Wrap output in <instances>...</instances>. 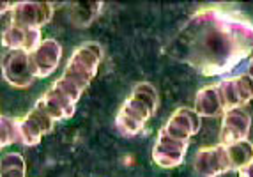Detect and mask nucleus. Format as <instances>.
<instances>
[{
    "label": "nucleus",
    "instance_id": "obj_1",
    "mask_svg": "<svg viewBox=\"0 0 253 177\" xmlns=\"http://www.w3.org/2000/svg\"><path fill=\"white\" fill-rule=\"evenodd\" d=\"M173 53L206 76H223L253 55V23L239 11L209 5L181 29Z\"/></svg>",
    "mask_w": 253,
    "mask_h": 177
},
{
    "label": "nucleus",
    "instance_id": "obj_2",
    "mask_svg": "<svg viewBox=\"0 0 253 177\" xmlns=\"http://www.w3.org/2000/svg\"><path fill=\"white\" fill-rule=\"evenodd\" d=\"M103 60V48L94 41L84 43L80 46H76L73 55L69 57L68 66L64 69V78L71 80L80 88H87L96 76L99 64Z\"/></svg>",
    "mask_w": 253,
    "mask_h": 177
},
{
    "label": "nucleus",
    "instance_id": "obj_3",
    "mask_svg": "<svg viewBox=\"0 0 253 177\" xmlns=\"http://www.w3.org/2000/svg\"><path fill=\"white\" fill-rule=\"evenodd\" d=\"M55 5L51 2H34V0H27V2H14L11 7V23L25 29H39L42 25L50 23L53 18Z\"/></svg>",
    "mask_w": 253,
    "mask_h": 177
},
{
    "label": "nucleus",
    "instance_id": "obj_4",
    "mask_svg": "<svg viewBox=\"0 0 253 177\" xmlns=\"http://www.w3.org/2000/svg\"><path fill=\"white\" fill-rule=\"evenodd\" d=\"M193 169L200 177H219L232 170L227 147L223 143H216L211 147H202L193 158Z\"/></svg>",
    "mask_w": 253,
    "mask_h": 177
},
{
    "label": "nucleus",
    "instance_id": "obj_5",
    "mask_svg": "<svg viewBox=\"0 0 253 177\" xmlns=\"http://www.w3.org/2000/svg\"><path fill=\"white\" fill-rule=\"evenodd\" d=\"M152 117L151 110L144 106L138 99L129 96L123 106L119 108L117 117H115V126H117L119 133L124 136H136L142 133L145 128L147 121Z\"/></svg>",
    "mask_w": 253,
    "mask_h": 177
},
{
    "label": "nucleus",
    "instance_id": "obj_6",
    "mask_svg": "<svg viewBox=\"0 0 253 177\" xmlns=\"http://www.w3.org/2000/svg\"><path fill=\"white\" fill-rule=\"evenodd\" d=\"M53 124L55 121L44 110L34 106L25 117L20 119V143L25 147L39 145L42 136L53 131Z\"/></svg>",
    "mask_w": 253,
    "mask_h": 177
},
{
    "label": "nucleus",
    "instance_id": "obj_7",
    "mask_svg": "<svg viewBox=\"0 0 253 177\" xmlns=\"http://www.w3.org/2000/svg\"><path fill=\"white\" fill-rule=\"evenodd\" d=\"M250 130H252V115L245 106L225 110L219 130V143L230 145L234 142L248 140Z\"/></svg>",
    "mask_w": 253,
    "mask_h": 177
},
{
    "label": "nucleus",
    "instance_id": "obj_8",
    "mask_svg": "<svg viewBox=\"0 0 253 177\" xmlns=\"http://www.w3.org/2000/svg\"><path fill=\"white\" fill-rule=\"evenodd\" d=\"M200 119L202 117L195 112V108H177L160 131L179 142H190L191 136L200 131Z\"/></svg>",
    "mask_w": 253,
    "mask_h": 177
},
{
    "label": "nucleus",
    "instance_id": "obj_9",
    "mask_svg": "<svg viewBox=\"0 0 253 177\" xmlns=\"http://www.w3.org/2000/svg\"><path fill=\"white\" fill-rule=\"evenodd\" d=\"M30 69L34 78H48L55 69L59 68V62L62 59V46L53 38L42 39L39 48L29 55Z\"/></svg>",
    "mask_w": 253,
    "mask_h": 177
},
{
    "label": "nucleus",
    "instance_id": "obj_10",
    "mask_svg": "<svg viewBox=\"0 0 253 177\" xmlns=\"http://www.w3.org/2000/svg\"><path fill=\"white\" fill-rule=\"evenodd\" d=\"M2 76L11 87L27 88L36 80L30 69L29 53L25 51H9L2 60Z\"/></svg>",
    "mask_w": 253,
    "mask_h": 177
},
{
    "label": "nucleus",
    "instance_id": "obj_11",
    "mask_svg": "<svg viewBox=\"0 0 253 177\" xmlns=\"http://www.w3.org/2000/svg\"><path fill=\"white\" fill-rule=\"evenodd\" d=\"M190 142H179L170 138L165 133H158V138L152 147V161L161 169H173L184 161Z\"/></svg>",
    "mask_w": 253,
    "mask_h": 177
},
{
    "label": "nucleus",
    "instance_id": "obj_12",
    "mask_svg": "<svg viewBox=\"0 0 253 177\" xmlns=\"http://www.w3.org/2000/svg\"><path fill=\"white\" fill-rule=\"evenodd\" d=\"M42 43L41 30L39 29H25V27L9 23L2 32V44L11 51H25L32 53Z\"/></svg>",
    "mask_w": 253,
    "mask_h": 177
},
{
    "label": "nucleus",
    "instance_id": "obj_13",
    "mask_svg": "<svg viewBox=\"0 0 253 177\" xmlns=\"http://www.w3.org/2000/svg\"><path fill=\"white\" fill-rule=\"evenodd\" d=\"M36 106L44 110L55 123H57V121H66V119L73 117L76 103L71 101L68 96H64L62 92H59L57 88L50 87V90L44 92V96L36 103Z\"/></svg>",
    "mask_w": 253,
    "mask_h": 177
},
{
    "label": "nucleus",
    "instance_id": "obj_14",
    "mask_svg": "<svg viewBox=\"0 0 253 177\" xmlns=\"http://www.w3.org/2000/svg\"><path fill=\"white\" fill-rule=\"evenodd\" d=\"M195 112L200 115V117H216V115L223 114V105H221V99H219L218 87L214 85H206L197 92L195 96Z\"/></svg>",
    "mask_w": 253,
    "mask_h": 177
},
{
    "label": "nucleus",
    "instance_id": "obj_15",
    "mask_svg": "<svg viewBox=\"0 0 253 177\" xmlns=\"http://www.w3.org/2000/svg\"><path fill=\"white\" fill-rule=\"evenodd\" d=\"M103 2H75L71 4V20L75 25L87 27L101 13Z\"/></svg>",
    "mask_w": 253,
    "mask_h": 177
},
{
    "label": "nucleus",
    "instance_id": "obj_16",
    "mask_svg": "<svg viewBox=\"0 0 253 177\" xmlns=\"http://www.w3.org/2000/svg\"><path fill=\"white\" fill-rule=\"evenodd\" d=\"M232 163V170H239L241 167L248 165L253 160V143L250 140H241V142H234L230 145H225Z\"/></svg>",
    "mask_w": 253,
    "mask_h": 177
},
{
    "label": "nucleus",
    "instance_id": "obj_17",
    "mask_svg": "<svg viewBox=\"0 0 253 177\" xmlns=\"http://www.w3.org/2000/svg\"><path fill=\"white\" fill-rule=\"evenodd\" d=\"M216 87H218L219 99H221L223 110L239 108V106H243L239 92H237L236 78H234V76H230V78H221V80L216 84Z\"/></svg>",
    "mask_w": 253,
    "mask_h": 177
},
{
    "label": "nucleus",
    "instance_id": "obj_18",
    "mask_svg": "<svg viewBox=\"0 0 253 177\" xmlns=\"http://www.w3.org/2000/svg\"><path fill=\"white\" fill-rule=\"evenodd\" d=\"M131 96L135 97V99H138L144 106H147V108L151 110L152 115L156 114L158 106H160V96H158L154 85L147 84V82H142V84H138V85L133 87Z\"/></svg>",
    "mask_w": 253,
    "mask_h": 177
},
{
    "label": "nucleus",
    "instance_id": "obj_19",
    "mask_svg": "<svg viewBox=\"0 0 253 177\" xmlns=\"http://www.w3.org/2000/svg\"><path fill=\"white\" fill-rule=\"evenodd\" d=\"M0 145L7 147L13 143L20 142V121L7 115H2L0 119Z\"/></svg>",
    "mask_w": 253,
    "mask_h": 177
},
{
    "label": "nucleus",
    "instance_id": "obj_20",
    "mask_svg": "<svg viewBox=\"0 0 253 177\" xmlns=\"http://www.w3.org/2000/svg\"><path fill=\"white\" fill-rule=\"evenodd\" d=\"M53 88H57L59 92H62L64 96H68L71 101L78 103V99L82 97V92H84V88H80L76 84H73L71 80H68V78H64V76H60V78H57V80L53 82V85H51Z\"/></svg>",
    "mask_w": 253,
    "mask_h": 177
},
{
    "label": "nucleus",
    "instance_id": "obj_21",
    "mask_svg": "<svg viewBox=\"0 0 253 177\" xmlns=\"http://www.w3.org/2000/svg\"><path fill=\"white\" fill-rule=\"evenodd\" d=\"M236 78V85H237V92H239L241 103L243 106H246L250 101L253 99V78L245 73V75H237L234 76Z\"/></svg>",
    "mask_w": 253,
    "mask_h": 177
},
{
    "label": "nucleus",
    "instance_id": "obj_22",
    "mask_svg": "<svg viewBox=\"0 0 253 177\" xmlns=\"http://www.w3.org/2000/svg\"><path fill=\"white\" fill-rule=\"evenodd\" d=\"M2 169H27L25 160L18 152H9L2 156Z\"/></svg>",
    "mask_w": 253,
    "mask_h": 177
},
{
    "label": "nucleus",
    "instance_id": "obj_23",
    "mask_svg": "<svg viewBox=\"0 0 253 177\" xmlns=\"http://www.w3.org/2000/svg\"><path fill=\"white\" fill-rule=\"evenodd\" d=\"M27 169H2V177H25Z\"/></svg>",
    "mask_w": 253,
    "mask_h": 177
},
{
    "label": "nucleus",
    "instance_id": "obj_24",
    "mask_svg": "<svg viewBox=\"0 0 253 177\" xmlns=\"http://www.w3.org/2000/svg\"><path fill=\"white\" fill-rule=\"evenodd\" d=\"M237 176L239 177H253V160L250 161L248 165H245V167H241V169L237 170Z\"/></svg>",
    "mask_w": 253,
    "mask_h": 177
},
{
    "label": "nucleus",
    "instance_id": "obj_25",
    "mask_svg": "<svg viewBox=\"0 0 253 177\" xmlns=\"http://www.w3.org/2000/svg\"><path fill=\"white\" fill-rule=\"evenodd\" d=\"M248 75L253 78V55H252V59H250V64H248Z\"/></svg>",
    "mask_w": 253,
    "mask_h": 177
}]
</instances>
